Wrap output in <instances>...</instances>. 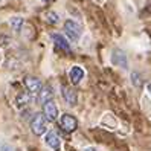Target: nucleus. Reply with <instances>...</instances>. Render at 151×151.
<instances>
[{
  "instance_id": "obj_11",
  "label": "nucleus",
  "mask_w": 151,
  "mask_h": 151,
  "mask_svg": "<svg viewBox=\"0 0 151 151\" xmlns=\"http://www.w3.org/2000/svg\"><path fill=\"white\" fill-rule=\"evenodd\" d=\"M52 98H54V92H52V88L49 86H43L41 90L38 92V102L40 104H46L47 101H52Z\"/></svg>"
},
{
  "instance_id": "obj_2",
  "label": "nucleus",
  "mask_w": 151,
  "mask_h": 151,
  "mask_svg": "<svg viewBox=\"0 0 151 151\" xmlns=\"http://www.w3.org/2000/svg\"><path fill=\"white\" fill-rule=\"evenodd\" d=\"M64 31H66V35H67V37L72 40V41H78L79 37H81V32H83L81 26H79L76 22H73V20H66V23H64Z\"/></svg>"
},
{
  "instance_id": "obj_9",
  "label": "nucleus",
  "mask_w": 151,
  "mask_h": 151,
  "mask_svg": "<svg viewBox=\"0 0 151 151\" xmlns=\"http://www.w3.org/2000/svg\"><path fill=\"white\" fill-rule=\"evenodd\" d=\"M69 76H70V81H72L73 84H79L84 78V69L79 67V66H73L72 69H70Z\"/></svg>"
},
{
  "instance_id": "obj_10",
  "label": "nucleus",
  "mask_w": 151,
  "mask_h": 151,
  "mask_svg": "<svg viewBox=\"0 0 151 151\" xmlns=\"http://www.w3.org/2000/svg\"><path fill=\"white\" fill-rule=\"evenodd\" d=\"M63 96H64V101L70 105V107L76 105V102H78V95H76L75 90H72V88H69V87H63Z\"/></svg>"
},
{
  "instance_id": "obj_4",
  "label": "nucleus",
  "mask_w": 151,
  "mask_h": 151,
  "mask_svg": "<svg viewBox=\"0 0 151 151\" xmlns=\"http://www.w3.org/2000/svg\"><path fill=\"white\" fill-rule=\"evenodd\" d=\"M43 114L47 118V121L54 122L57 118H58V107L57 104L54 102V99L52 101H47L46 104H43Z\"/></svg>"
},
{
  "instance_id": "obj_14",
  "label": "nucleus",
  "mask_w": 151,
  "mask_h": 151,
  "mask_svg": "<svg viewBox=\"0 0 151 151\" xmlns=\"http://www.w3.org/2000/svg\"><path fill=\"white\" fill-rule=\"evenodd\" d=\"M47 20H49L50 23H57V22L60 20V17H58L54 11H49V12H47Z\"/></svg>"
},
{
  "instance_id": "obj_3",
  "label": "nucleus",
  "mask_w": 151,
  "mask_h": 151,
  "mask_svg": "<svg viewBox=\"0 0 151 151\" xmlns=\"http://www.w3.org/2000/svg\"><path fill=\"white\" fill-rule=\"evenodd\" d=\"M60 127H61V130L66 131V133H73L78 128V121L72 116V114L64 113L63 116L60 118Z\"/></svg>"
},
{
  "instance_id": "obj_17",
  "label": "nucleus",
  "mask_w": 151,
  "mask_h": 151,
  "mask_svg": "<svg viewBox=\"0 0 151 151\" xmlns=\"http://www.w3.org/2000/svg\"><path fill=\"white\" fill-rule=\"evenodd\" d=\"M41 2H44V3H50V2H54V0H41Z\"/></svg>"
},
{
  "instance_id": "obj_8",
  "label": "nucleus",
  "mask_w": 151,
  "mask_h": 151,
  "mask_svg": "<svg viewBox=\"0 0 151 151\" xmlns=\"http://www.w3.org/2000/svg\"><path fill=\"white\" fill-rule=\"evenodd\" d=\"M111 60H113V64L116 66H121V67H127L128 66V60H127V55L124 54V50L121 49H116L111 54Z\"/></svg>"
},
{
  "instance_id": "obj_16",
  "label": "nucleus",
  "mask_w": 151,
  "mask_h": 151,
  "mask_svg": "<svg viewBox=\"0 0 151 151\" xmlns=\"http://www.w3.org/2000/svg\"><path fill=\"white\" fill-rule=\"evenodd\" d=\"M84 151H96V150H95V148H86Z\"/></svg>"
},
{
  "instance_id": "obj_7",
  "label": "nucleus",
  "mask_w": 151,
  "mask_h": 151,
  "mask_svg": "<svg viewBox=\"0 0 151 151\" xmlns=\"http://www.w3.org/2000/svg\"><path fill=\"white\" fill-rule=\"evenodd\" d=\"M44 142H46V145L52 150H58L60 145H61V139L55 131H49L46 134V137H44Z\"/></svg>"
},
{
  "instance_id": "obj_6",
  "label": "nucleus",
  "mask_w": 151,
  "mask_h": 151,
  "mask_svg": "<svg viewBox=\"0 0 151 151\" xmlns=\"http://www.w3.org/2000/svg\"><path fill=\"white\" fill-rule=\"evenodd\" d=\"M24 86H26V88H28L29 93H38L41 90V87H43L41 81L38 78H35V76H28L26 78L24 79Z\"/></svg>"
},
{
  "instance_id": "obj_1",
  "label": "nucleus",
  "mask_w": 151,
  "mask_h": 151,
  "mask_svg": "<svg viewBox=\"0 0 151 151\" xmlns=\"http://www.w3.org/2000/svg\"><path fill=\"white\" fill-rule=\"evenodd\" d=\"M31 130L35 136H41L47 131V118L41 113H37L31 121Z\"/></svg>"
},
{
  "instance_id": "obj_15",
  "label": "nucleus",
  "mask_w": 151,
  "mask_h": 151,
  "mask_svg": "<svg viewBox=\"0 0 151 151\" xmlns=\"http://www.w3.org/2000/svg\"><path fill=\"white\" fill-rule=\"evenodd\" d=\"M0 151H15L11 145H3L2 148H0Z\"/></svg>"
},
{
  "instance_id": "obj_13",
  "label": "nucleus",
  "mask_w": 151,
  "mask_h": 151,
  "mask_svg": "<svg viewBox=\"0 0 151 151\" xmlns=\"http://www.w3.org/2000/svg\"><path fill=\"white\" fill-rule=\"evenodd\" d=\"M31 102V93L28 92V93H22V95H19V98H17V105H26V104H29Z\"/></svg>"
},
{
  "instance_id": "obj_5",
  "label": "nucleus",
  "mask_w": 151,
  "mask_h": 151,
  "mask_svg": "<svg viewBox=\"0 0 151 151\" xmlns=\"http://www.w3.org/2000/svg\"><path fill=\"white\" fill-rule=\"evenodd\" d=\"M50 38H52V41L55 43V46H57L58 49H61L63 52H67V54H70V44H69V41L66 40V37H63L61 34L54 32V34H50Z\"/></svg>"
},
{
  "instance_id": "obj_18",
  "label": "nucleus",
  "mask_w": 151,
  "mask_h": 151,
  "mask_svg": "<svg viewBox=\"0 0 151 151\" xmlns=\"http://www.w3.org/2000/svg\"><path fill=\"white\" fill-rule=\"evenodd\" d=\"M148 92H150V93H151V83H150V84H148Z\"/></svg>"
},
{
  "instance_id": "obj_12",
  "label": "nucleus",
  "mask_w": 151,
  "mask_h": 151,
  "mask_svg": "<svg viewBox=\"0 0 151 151\" xmlns=\"http://www.w3.org/2000/svg\"><path fill=\"white\" fill-rule=\"evenodd\" d=\"M23 19L22 17H12V19L9 20V24H11V28L15 31V32H20L22 28H23Z\"/></svg>"
}]
</instances>
